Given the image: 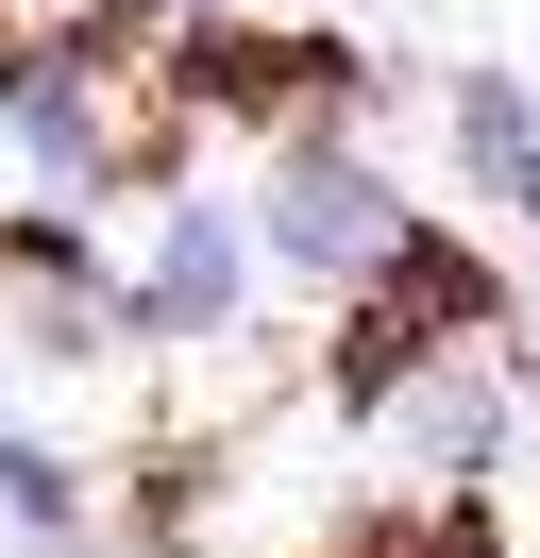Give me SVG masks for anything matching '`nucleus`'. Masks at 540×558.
<instances>
[{"instance_id":"f257e3e1","label":"nucleus","mask_w":540,"mask_h":558,"mask_svg":"<svg viewBox=\"0 0 540 558\" xmlns=\"http://www.w3.org/2000/svg\"><path fill=\"white\" fill-rule=\"evenodd\" d=\"M270 238H287V254H321V271H355V254H389V238H405V204L355 170V153H304V170L270 186Z\"/></svg>"},{"instance_id":"f03ea898","label":"nucleus","mask_w":540,"mask_h":558,"mask_svg":"<svg viewBox=\"0 0 540 558\" xmlns=\"http://www.w3.org/2000/svg\"><path fill=\"white\" fill-rule=\"evenodd\" d=\"M236 254H254V238H236L220 204H186V220L152 238V288H135V322H152V339H202V322H236Z\"/></svg>"},{"instance_id":"7ed1b4c3","label":"nucleus","mask_w":540,"mask_h":558,"mask_svg":"<svg viewBox=\"0 0 540 558\" xmlns=\"http://www.w3.org/2000/svg\"><path fill=\"white\" fill-rule=\"evenodd\" d=\"M456 153H472V186H506V204H524L540 119H524V85H506V69H472V85H456Z\"/></svg>"},{"instance_id":"20e7f679","label":"nucleus","mask_w":540,"mask_h":558,"mask_svg":"<svg viewBox=\"0 0 540 558\" xmlns=\"http://www.w3.org/2000/svg\"><path fill=\"white\" fill-rule=\"evenodd\" d=\"M389 423H405V457H490V373H422Z\"/></svg>"},{"instance_id":"39448f33","label":"nucleus","mask_w":540,"mask_h":558,"mask_svg":"<svg viewBox=\"0 0 540 558\" xmlns=\"http://www.w3.org/2000/svg\"><path fill=\"white\" fill-rule=\"evenodd\" d=\"M0 490H17V508H68V474H51L34 440H0Z\"/></svg>"},{"instance_id":"423d86ee","label":"nucleus","mask_w":540,"mask_h":558,"mask_svg":"<svg viewBox=\"0 0 540 558\" xmlns=\"http://www.w3.org/2000/svg\"><path fill=\"white\" fill-rule=\"evenodd\" d=\"M524 220H540V170H524Z\"/></svg>"}]
</instances>
